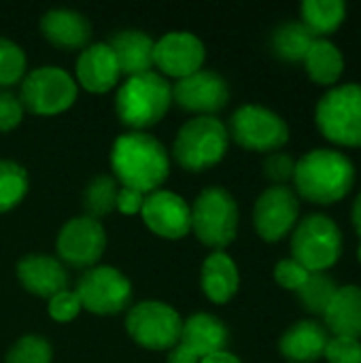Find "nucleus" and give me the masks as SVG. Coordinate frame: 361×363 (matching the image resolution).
I'll list each match as a JSON object with an SVG mask.
<instances>
[{
    "label": "nucleus",
    "instance_id": "1",
    "mask_svg": "<svg viewBox=\"0 0 361 363\" xmlns=\"http://www.w3.org/2000/svg\"><path fill=\"white\" fill-rule=\"evenodd\" d=\"M111 168L121 187L151 194L168 179L170 155L155 136L147 132H126L113 143Z\"/></svg>",
    "mask_w": 361,
    "mask_h": 363
},
{
    "label": "nucleus",
    "instance_id": "2",
    "mask_svg": "<svg viewBox=\"0 0 361 363\" xmlns=\"http://www.w3.org/2000/svg\"><path fill=\"white\" fill-rule=\"evenodd\" d=\"M294 187L304 200L321 206L345 200L355 183L351 157L338 149H313L296 162Z\"/></svg>",
    "mask_w": 361,
    "mask_h": 363
},
{
    "label": "nucleus",
    "instance_id": "3",
    "mask_svg": "<svg viewBox=\"0 0 361 363\" xmlns=\"http://www.w3.org/2000/svg\"><path fill=\"white\" fill-rule=\"evenodd\" d=\"M172 104V85L160 72H143L128 77L117 89L115 111L123 125L134 132L155 125Z\"/></svg>",
    "mask_w": 361,
    "mask_h": 363
},
{
    "label": "nucleus",
    "instance_id": "4",
    "mask_svg": "<svg viewBox=\"0 0 361 363\" xmlns=\"http://www.w3.org/2000/svg\"><path fill=\"white\" fill-rule=\"evenodd\" d=\"M315 123L330 143L361 149V83L330 87L317 102Z\"/></svg>",
    "mask_w": 361,
    "mask_h": 363
},
{
    "label": "nucleus",
    "instance_id": "5",
    "mask_svg": "<svg viewBox=\"0 0 361 363\" xmlns=\"http://www.w3.org/2000/svg\"><path fill=\"white\" fill-rule=\"evenodd\" d=\"M230 145L228 125L217 117H194L181 125L172 155L177 164L189 172L206 170L219 164Z\"/></svg>",
    "mask_w": 361,
    "mask_h": 363
},
{
    "label": "nucleus",
    "instance_id": "6",
    "mask_svg": "<svg viewBox=\"0 0 361 363\" xmlns=\"http://www.w3.org/2000/svg\"><path fill=\"white\" fill-rule=\"evenodd\" d=\"M343 255V232L338 223L321 213H313L296 223L291 232V259L309 272H326Z\"/></svg>",
    "mask_w": 361,
    "mask_h": 363
},
{
    "label": "nucleus",
    "instance_id": "7",
    "mask_svg": "<svg viewBox=\"0 0 361 363\" xmlns=\"http://www.w3.org/2000/svg\"><path fill=\"white\" fill-rule=\"evenodd\" d=\"M191 230L202 245L215 251L232 245L238 234V204L234 196L219 185L202 189L191 204Z\"/></svg>",
    "mask_w": 361,
    "mask_h": 363
},
{
    "label": "nucleus",
    "instance_id": "8",
    "mask_svg": "<svg viewBox=\"0 0 361 363\" xmlns=\"http://www.w3.org/2000/svg\"><path fill=\"white\" fill-rule=\"evenodd\" d=\"M228 134L247 151L274 153L289 140V125L279 113L262 104H245L230 117Z\"/></svg>",
    "mask_w": 361,
    "mask_h": 363
},
{
    "label": "nucleus",
    "instance_id": "9",
    "mask_svg": "<svg viewBox=\"0 0 361 363\" xmlns=\"http://www.w3.org/2000/svg\"><path fill=\"white\" fill-rule=\"evenodd\" d=\"M181 328V315L160 300H143L130 306L126 315V330L130 338L151 351H164L179 345Z\"/></svg>",
    "mask_w": 361,
    "mask_h": 363
},
{
    "label": "nucleus",
    "instance_id": "10",
    "mask_svg": "<svg viewBox=\"0 0 361 363\" xmlns=\"http://www.w3.org/2000/svg\"><path fill=\"white\" fill-rule=\"evenodd\" d=\"M19 100L34 115H57L77 100V81L60 66H40L23 77Z\"/></svg>",
    "mask_w": 361,
    "mask_h": 363
},
{
    "label": "nucleus",
    "instance_id": "11",
    "mask_svg": "<svg viewBox=\"0 0 361 363\" xmlns=\"http://www.w3.org/2000/svg\"><path fill=\"white\" fill-rule=\"evenodd\" d=\"M74 294L81 308L96 315H117L132 302V283L113 266H94L81 274Z\"/></svg>",
    "mask_w": 361,
    "mask_h": 363
},
{
    "label": "nucleus",
    "instance_id": "12",
    "mask_svg": "<svg viewBox=\"0 0 361 363\" xmlns=\"http://www.w3.org/2000/svg\"><path fill=\"white\" fill-rule=\"evenodd\" d=\"M55 249L62 264L77 270H89L106 249L104 225L87 215L74 217L62 225Z\"/></svg>",
    "mask_w": 361,
    "mask_h": 363
},
{
    "label": "nucleus",
    "instance_id": "13",
    "mask_svg": "<svg viewBox=\"0 0 361 363\" xmlns=\"http://www.w3.org/2000/svg\"><path fill=\"white\" fill-rule=\"evenodd\" d=\"M300 217L298 194L287 185H272L264 189L253 206V225L266 242H279L294 232Z\"/></svg>",
    "mask_w": 361,
    "mask_h": 363
},
{
    "label": "nucleus",
    "instance_id": "14",
    "mask_svg": "<svg viewBox=\"0 0 361 363\" xmlns=\"http://www.w3.org/2000/svg\"><path fill=\"white\" fill-rule=\"evenodd\" d=\"M172 100L183 111L198 113V117H215L230 100V85L219 72L200 68L189 77L177 79Z\"/></svg>",
    "mask_w": 361,
    "mask_h": 363
},
{
    "label": "nucleus",
    "instance_id": "15",
    "mask_svg": "<svg viewBox=\"0 0 361 363\" xmlns=\"http://www.w3.org/2000/svg\"><path fill=\"white\" fill-rule=\"evenodd\" d=\"M206 57L204 43L187 30H172L166 32L162 38L155 40L153 47V66H157L168 77H189L191 72L200 70Z\"/></svg>",
    "mask_w": 361,
    "mask_h": 363
},
{
    "label": "nucleus",
    "instance_id": "16",
    "mask_svg": "<svg viewBox=\"0 0 361 363\" xmlns=\"http://www.w3.org/2000/svg\"><path fill=\"white\" fill-rule=\"evenodd\" d=\"M147 228L168 240L183 238L191 230V206L174 191H151L140 208Z\"/></svg>",
    "mask_w": 361,
    "mask_h": 363
},
{
    "label": "nucleus",
    "instance_id": "17",
    "mask_svg": "<svg viewBox=\"0 0 361 363\" xmlns=\"http://www.w3.org/2000/svg\"><path fill=\"white\" fill-rule=\"evenodd\" d=\"M17 279L34 296L53 298L55 294L68 289L66 266L47 253H30L17 262Z\"/></svg>",
    "mask_w": 361,
    "mask_h": 363
},
{
    "label": "nucleus",
    "instance_id": "18",
    "mask_svg": "<svg viewBox=\"0 0 361 363\" xmlns=\"http://www.w3.org/2000/svg\"><path fill=\"white\" fill-rule=\"evenodd\" d=\"M121 70L115 57V51L109 43L87 45L77 60V79L79 83L94 94H104L119 83Z\"/></svg>",
    "mask_w": 361,
    "mask_h": 363
},
{
    "label": "nucleus",
    "instance_id": "19",
    "mask_svg": "<svg viewBox=\"0 0 361 363\" xmlns=\"http://www.w3.org/2000/svg\"><path fill=\"white\" fill-rule=\"evenodd\" d=\"M328 342L330 332L323 323L315 319H302L285 330V334L279 340V351L287 362L315 363L323 359Z\"/></svg>",
    "mask_w": 361,
    "mask_h": 363
},
{
    "label": "nucleus",
    "instance_id": "20",
    "mask_svg": "<svg viewBox=\"0 0 361 363\" xmlns=\"http://www.w3.org/2000/svg\"><path fill=\"white\" fill-rule=\"evenodd\" d=\"M43 36L60 49H85L91 38L89 19L74 9H49L40 17Z\"/></svg>",
    "mask_w": 361,
    "mask_h": 363
},
{
    "label": "nucleus",
    "instance_id": "21",
    "mask_svg": "<svg viewBox=\"0 0 361 363\" xmlns=\"http://www.w3.org/2000/svg\"><path fill=\"white\" fill-rule=\"evenodd\" d=\"M228 338L230 332L219 317L211 313H196L183 321L179 342L202 359L211 353L226 351Z\"/></svg>",
    "mask_w": 361,
    "mask_h": 363
},
{
    "label": "nucleus",
    "instance_id": "22",
    "mask_svg": "<svg viewBox=\"0 0 361 363\" xmlns=\"http://www.w3.org/2000/svg\"><path fill=\"white\" fill-rule=\"evenodd\" d=\"M323 325L332 336L361 338V287H338L330 306L323 313Z\"/></svg>",
    "mask_w": 361,
    "mask_h": 363
},
{
    "label": "nucleus",
    "instance_id": "23",
    "mask_svg": "<svg viewBox=\"0 0 361 363\" xmlns=\"http://www.w3.org/2000/svg\"><path fill=\"white\" fill-rule=\"evenodd\" d=\"M109 47L115 51L119 70L128 77L143 74L153 68L155 40L143 30H119L111 36Z\"/></svg>",
    "mask_w": 361,
    "mask_h": 363
},
{
    "label": "nucleus",
    "instance_id": "24",
    "mask_svg": "<svg viewBox=\"0 0 361 363\" xmlns=\"http://www.w3.org/2000/svg\"><path fill=\"white\" fill-rule=\"evenodd\" d=\"M200 285H202L204 296L211 302H217V304L230 302L240 287V274H238L234 259L223 251L211 253L202 264Z\"/></svg>",
    "mask_w": 361,
    "mask_h": 363
},
{
    "label": "nucleus",
    "instance_id": "25",
    "mask_svg": "<svg viewBox=\"0 0 361 363\" xmlns=\"http://www.w3.org/2000/svg\"><path fill=\"white\" fill-rule=\"evenodd\" d=\"M304 68L309 77L319 85H336L345 70L343 51L330 38H315L304 55Z\"/></svg>",
    "mask_w": 361,
    "mask_h": 363
},
{
    "label": "nucleus",
    "instance_id": "26",
    "mask_svg": "<svg viewBox=\"0 0 361 363\" xmlns=\"http://www.w3.org/2000/svg\"><path fill=\"white\" fill-rule=\"evenodd\" d=\"M300 11L302 23L315 38L334 34L347 17V4L343 0H304Z\"/></svg>",
    "mask_w": 361,
    "mask_h": 363
},
{
    "label": "nucleus",
    "instance_id": "27",
    "mask_svg": "<svg viewBox=\"0 0 361 363\" xmlns=\"http://www.w3.org/2000/svg\"><path fill=\"white\" fill-rule=\"evenodd\" d=\"M315 36L302 21H285L272 30L270 47L277 57L285 62H302Z\"/></svg>",
    "mask_w": 361,
    "mask_h": 363
},
{
    "label": "nucleus",
    "instance_id": "28",
    "mask_svg": "<svg viewBox=\"0 0 361 363\" xmlns=\"http://www.w3.org/2000/svg\"><path fill=\"white\" fill-rule=\"evenodd\" d=\"M119 183L111 174H98L94 177L83 191V211L91 219H100L109 215L117 204Z\"/></svg>",
    "mask_w": 361,
    "mask_h": 363
},
{
    "label": "nucleus",
    "instance_id": "29",
    "mask_svg": "<svg viewBox=\"0 0 361 363\" xmlns=\"http://www.w3.org/2000/svg\"><path fill=\"white\" fill-rule=\"evenodd\" d=\"M336 289H338V285H336V281L330 274H326V272H311L309 279L304 281V285L296 294H298L304 311H309L311 315L323 317V313L330 306Z\"/></svg>",
    "mask_w": 361,
    "mask_h": 363
},
{
    "label": "nucleus",
    "instance_id": "30",
    "mask_svg": "<svg viewBox=\"0 0 361 363\" xmlns=\"http://www.w3.org/2000/svg\"><path fill=\"white\" fill-rule=\"evenodd\" d=\"M28 172L13 160H0V213L17 206L28 191Z\"/></svg>",
    "mask_w": 361,
    "mask_h": 363
},
{
    "label": "nucleus",
    "instance_id": "31",
    "mask_svg": "<svg viewBox=\"0 0 361 363\" xmlns=\"http://www.w3.org/2000/svg\"><path fill=\"white\" fill-rule=\"evenodd\" d=\"M53 349L45 336H21L6 353L4 363H51Z\"/></svg>",
    "mask_w": 361,
    "mask_h": 363
},
{
    "label": "nucleus",
    "instance_id": "32",
    "mask_svg": "<svg viewBox=\"0 0 361 363\" xmlns=\"http://www.w3.org/2000/svg\"><path fill=\"white\" fill-rule=\"evenodd\" d=\"M26 53L11 38L0 36V89L11 87L23 79Z\"/></svg>",
    "mask_w": 361,
    "mask_h": 363
},
{
    "label": "nucleus",
    "instance_id": "33",
    "mask_svg": "<svg viewBox=\"0 0 361 363\" xmlns=\"http://www.w3.org/2000/svg\"><path fill=\"white\" fill-rule=\"evenodd\" d=\"M323 359L328 363H361V340L330 336Z\"/></svg>",
    "mask_w": 361,
    "mask_h": 363
},
{
    "label": "nucleus",
    "instance_id": "34",
    "mask_svg": "<svg viewBox=\"0 0 361 363\" xmlns=\"http://www.w3.org/2000/svg\"><path fill=\"white\" fill-rule=\"evenodd\" d=\"M296 172V160L285 153V151H274L268 153L264 160V174L274 183V185H285L287 181L294 179Z\"/></svg>",
    "mask_w": 361,
    "mask_h": 363
},
{
    "label": "nucleus",
    "instance_id": "35",
    "mask_svg": "<svg viewBox=\"0 0 361 363\" xmlns=\"http://www.w3.org/2000/svg\"><path fill=\"white\" fill-rule=\"evenodd\" d=\"M49 317L60 321V323H66V321H72L79 311H81V302H79V296L70 289H64L60 294H55L53 298H49Z\"/></svg>",
    "mask_w": 361,
    "mask_h": 363
},
{
    "label": "nucleus",
    "instance_id": "36",
    "mask_svg": "<svg viewBox=\"0 0 361 363\" xmlns=\"http://www.w3.org/2000/svg\"><path fill=\"white\" fill-rule=\"evenodd\" d=\"M309 270L302 268L296 259L287 257V259H281L277 266H274V281L283 287V289H289V291H298L304 281L309 279Z\"/></svg>",
    "mask_w": 361,
    "mask_h": 363
},
{
    "label": "nucleus",
    "instance_id": "37",
    "mask_svg": "<svg viewBox=\"0 0 361 363\" xmlns=\"http://www.w3.org/2000/svg\"><path fill=\"white\" fill-rule=\"evenodd\" d=\"M21 119H23L21 100L9 89H0V132H9L17 128Z\"/></svg>",
    "mask_w": 361,
    "mask_h": 363
},
{
    "label": "nucleus",
    "instance_id": "38",
    "mask_svg": "<svg viewBox=\"0 0 361 363\" xmlns=\"http://www.w3.org/2000/svg\"><path fill=\"white\" fill-rule=\"evenodd\" d=\"M143 202H145V196L140 191L130 189V187H119L115 208H119L123 215H134V213H140Z\"/></svg>",
    "mask_w": 361,
    "mask_h": 363
},
{
    "label": "nucleus",
    "instance_id": "39",
    "mask_svg": "<svg viewBox=\"0 0 361 363\" xmlns=\"http://www.w3.org/2000/svg\"><path fill=\"white\" fill-rule=\"evenodd\" d=\"M166 363H200V357L179 342V345H174L170 349V353L166 357Z\"/></svg>",
    "mask_w": 361,
    "mask_h": 363
},
{
    "label": "nucleus",
    "instance_id": "40",
    "mask_svg": "<svg viewBox=\"0 0 361 363\" xmlns=\"http://www.w3.org/2000/svg\"><path fill=\"white\" fill-rule=\"evenodd\" d=\"M200 363H243L234 353L230 351H217V353H211L206 357H202Z\"/></svg>",
    "mask_w": 361,
    "mask_h": 363
},
{
    "label": "nucleus",
    "instance_id": "41",
    "mask_svg": "<svg viewBox=\"0 0 361 363\" xmlns=\"http://www.w3.org/2000/svg\"><path fill=\"white\" fill-rule=\"evenodd\" d=\"M351 221H353V228H355V232H357V236H360V242H361V194L355 198V202H353V208H351Z\"/></svg>",
    "mask_w": 361,
    "mask_h": 363
},
{
    "label": "nucleus",
    "instance_id": "42",
    "mask_svg": "<svg viewBox=\"0 0 361 363\" xmlns=\"http://www.w3.org/2000/svg\"><path fill=\"white\" fill-rule=\"evenodd\" d=\"M357 257H360V262H361V242H360V249H357Z\"/></svg>",
    "mask_w": 361,
    "mask_h": 363
}]
</instances>
